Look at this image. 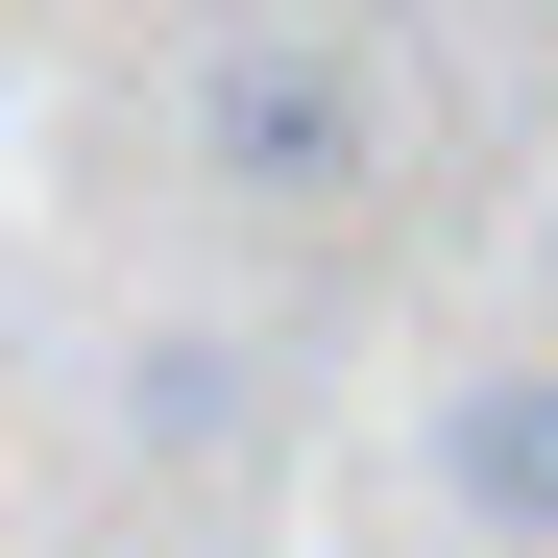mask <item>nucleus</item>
<instances>
[{"instance_id":"nucleus-2","label":"nucleus","mask_w":558,"mask_h":558,"mask_svg":"<svg viewBox=\"0 0 558 558\" xmlns=\"http://www.w3.org/2000/svg\"><path fill=\"white\" fill-rule=\"evenodd\" d=\"M437 486L486 534H558V364H486V389L437 413Z\"/></svg>"},{"instance_id":"nucleus-1","label":"nucleus","mask_w":558,"mask_h":558,"mask_svg":"<svg viewBox=\"0 0 558 558\" xmlns=\"http://www.w3.org/2000/svg\"><path fill=\"white\" fill-rule=\"evenodd\" d=\"M195 146H219V195L316 219V195H364V146H389V98H364V49L267 25V49H219V73H195Z\"/></svg>"}]
</instances>
